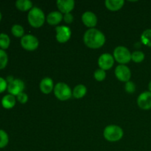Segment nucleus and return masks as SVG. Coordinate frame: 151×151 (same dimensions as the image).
I'll return each mask as SVG.
<instances>
[{"instance_id": "nucleus-1", "label": "nucleus", "mask_w": 151, "mask_h": 151, "mask_svg": "<svg viewBox=\"0 0 151 151\" xmlns=\"http://www.w3.org/2000/svg\"><path fill=\"white\" fill-rule=\"evenodd\" d=\"M83 41L86 45L90 49H99L106 43V36L99 29L92 28L85 32Z\"/></svg>"}, {"instance_id": "nucleus-2", "label": "nucleus", "mask_w": 151, "mask_h": 151, "mask_svg": "<svg viewBox=\"0 0 151 151\" xmlns=\"http://www.w3.org/2000/svg\"><path fill=\"white\" fill-rule=\"evenodd\" d=\"M27 20L32 27L39 28L43 26L45 22V14L39 7H34L28 13Z\"/></svg>"}, {"instance_id": "nucleus-3", "label": "nucleus", "mask_w": 151, "mask_h": 151, "mask_svg": "<svg viewBox=\"0 0 151 151\" xmlns=\"http://www.w3.org/2000/svg\"><path fill=\"white\" fill-rule=\"evenodd\" d=\"M123 130L119 126L114 125H108L103 131V137L107 141L111 142L119 141L123 137Z\"/></svg>"}, {"instance_id": "nucleus-4", "label": "nucleus", "mask_w": 151, "mask_h": 151, "mask_svg": "<svg viewBox=\"0 0 151 151\" xmlns=\"http://www.w3.org/2000/svg\"><path fill=\"white\" fill-rule=\"evenodd\" d=\"M54 94L55 97L60 101H66L71 98L72 91L70 87L63 82L58 83L54 87Z\"/></svg>"}, {"instance_id": "nucleus-5", "label": "nucleus", "mask_w": 151, "mask_h": 151, "mask_svg": "<svg viewBox=\"0 0 151 151\" xmlns=\"http://www.w3.org/2000/svg\"><path fill=\"white\" fill-rule=\"evenodd\" d=\"M113 57L116 62L122 65H125L131 60V53L127 47L119 46L114 50Z\"/></svg>"}, {"instance_id": "nucleus-6", "label": "nucleus", "mask_w": 151, "mask_h": 151, "mask_svg": "<svg viewBox=\"0 0 151 151\" xmlns=\"http://www.w3.org/2000/svg\"><path fill=\"white\" fill-rule=\"evenodd\" d=\"M21 45L23 49L27 51H34L38 47L39 42L36 37L30 34H27L21 38Z\"/></svg>"}, {"instance_id": "nucleus-7", "label": "nucleus", "mask_w": 151, "mask_h": 151, "mask_svg": "<svg viewBox=\"0 0 151 151\" xmlns=\"http://www.w3.org/2000/svg\"><path fill=\"white\" fill-rule=\"evenodd\" d=\"M55 31L56 40L60 44L67 42L70 39L71 35H72V31L69 27L64 26V25L58 26L55 28Z\"/></svg>"}, {"instance_id": "nucleus-8", "label": "nucleus", "mask_w": 151, "mask_h": 151, "mask_svg": "<svg viewBox=\"0 0 151 151\" xmlns=\"http://www.w3.org/2000/svg\"><path fill=\"white\" fill-rule=\"evenodd\" d=\"M115 76L119 81L122 82H128L131 77V72L126 65H118L114 71Z\"/></svg>"}, {"instance_id": "nucleus-9", "label": "nucleus", "mask_w": 151, "mask_h": 151, "mask_svg": "<svg viewBox=\"0 0 151 151\" xmlns=\"http://www.w3.org/2000/svg\"><path fill=\"white\" fill-rule=\"evenodd\" d=\"M24 88L25 84L23 81L20 79H15L13 82L8 83L7 90L10 94L17 96L22 92H24Z\"/></svg>"}, {"instance_id": "nucleus-10", "label": "nucleus", "mask_w": 151, "mask_h": 151, "mask_svg": "<svg viewBox=\"0 0 151 151\" xmlns=\"http://www.w3.org/2000/svg\"><path fill=\"white\" fill-rule=\"evenodd\" d=\"M97 63H98V66H100V69L105 71L109 70L114 66V58L113 55L109 53H104L99 57Z\"/></svg>"}, {"instance_id": "nucleus-11", "label": "nucleus", "mask_w": 151, "mask_h": 151, "mask_svg": "<svg viewBox=\"0 0 151 151\" xmlns=\"http://www.w3.org/2000/svg\"><path fill=\"white\" fill-rule=\"evenodd\" d=\"M137 104L140 109L143 110H149L151 109V92L144 91L137 98Z\"/></svg>"}, {"instance_id": "nucleus-12", "label": "nucleus", "mask_w": 151, "mask_h": 151, "mask_svg": "<svg viewBox=\"0 0 151 151\" xmlns=\"http://www.w3.org/2000/svg\"><path fill=\"white\" fill-rule=\"evenodd\" d=\"M56 4L59 12L63 14H66L70 13V12L75 8V3L73 0H58Z\"/></svg>"}, {"instance_id": "nucleus-13", "label": "nucleus", "mask_w": 151, "mask_h": 151, "mask_svg": "<svg viewBox=\"0 0 151 151\" xmlns=\"http://www.w3.org/2000/svg\"><path fill=\"white\" fill-rule=\"evenodd\" d=\"M82 22L85 26L92 29L97 25V16L91 11H86L82 15Z\"/></svg>"}, {"instance_id": "nucleus-14", "label": "nucleus", "mask_w": 151, "mask_h": 151, "mask_svg": "<svg viewBox=\"0 0 151 151\" xmlns=\"http://www.w3.org/2000/svg\"><path fill=\"white\" fill-rule=\"evenodd\" d=\"M54 83L52 79L50 78H44L41 80L40 83L39 88L41 92L45 94H48L51 93L54 90Z\"/></svg>"}, {"instance_id": "nucleus-15", "label": "nucleus", "mask_w": 151, "mask_h": 151, "mask_svg": "<svg viewBox=\"0 0 151 151\" xmlns=\"http://www.w3.org/2000/svg\"><path fill=\"white\" fill-rule=\"evenodd\" d=\"M63 19V16L60 12L53 11L48 14L47 17V23L52 26H55L60 23Z\"/></svg>"}, {"instance_id": "nucleus-16", "label": "nucleus", "mask_w": 151, "mask_h": 151, "mask_svg": "<svg viewBox=\"0 0 151 151\" xmlns=\"http://www.w3.org/2000/svg\"><path fill=\"white\" fill-rule=\"evenodd\" d=\"M124 4H125L124 0H106L105 1L106 7L111 11H117L120 10L123 7Z\"/></svg>"}, {"instance_id": "nucleus-17", "label": "nucleus", "mask_w": 151, "mask_h": 151, "mask_svg": "<svg viewBox=\"0 0 151 151\" xmlns=\"http://www.w3.org/2000/svg\"><path fill=\"white\" fill-rule=\"evenodd\" d=\"M1 106L5 109H11L15 106L16 103V99L15 96L12 94H7L1 99Z\"/></svg>"}, {"instance_id": "nucleus-18", "label": "nucleus", "mask_w": 151, "mask_h": 151, "mask_svg": "<svg viewBox=\"0 0 151 151\" xmlns=\"http://www.w3.org/2000/svg\"><path fill=\"white\" fill-rule=\"evenodd\" d=\"M16 7L20 11L25 12L32 8V3L29 0H18L16 1Z\"/></svg>"}, {"instance_id": "nucleus-19", "label": "nucleus", "mask_w": 151, "mask_h": 151, "mask_svg": "<svg viewBox=\"0 0 151 151\" xmlns=\"http://www.w3.org/2000/svg\"><path fill=\"white\" fill-rule=\"evenodd\" d=\"M87 93V88L84 85L82 84H80V85L76 86L74 88L73 91H72V95L74 96V97L77 99H81L82 97H83Z\"/></svg>"}, {"instance_id": "nucleus-20", "label": "nucleus", "mask_w": 151, "mask_h": 151, "mask_svg": "<svg viewBox=\"0 0 151 151\" xmlns=\"http://www.w3.org/2000/svg\"><path fill=\"white\" fill-rule=\"evenodd\" d=\"M10 37L6 33H0V49L7 50L10 47Z\"/></svg>"}, {"instance_id": "nucleus-21", "label": "nucleus", "mask_w": 151, "mask_h": 151, "mask_svg": "<svg viewBox=\"0 0 151 151\" xmlns=\"http://www.w3.org/2000/svg\"><path fill=\"white\" fill-rule=\"evenodd\" d=\"M141 41L145 46L151 47V29H147L142 32L141 35Z\"/></svg>"}, {"instance_id": "nucleus-22", "label": "nucleus", "mask_w": 151, "mask_h": 151, "mask_svg": "<svg viewBox=\"0 0 151 151\" xmlns=\"http://www.w3.org/2000/svg\"><path fill=\"white\" fill-rule=\"evenodd\" d=\"M11 32L16 38H21L24 36V29L22 26L19 24H14L11 28Z\"/></svg>"}, {"instance_id": "nucleus-23", "label": "nucleus", "mask_w": 151, "mask_h": 151, "mask_svg": "<svg viewBox=\"0 0 151 151\" xmlns=\"http://www.w3.org/2000/svg\"><path fill=\"white\" fill-rule=\"evenodd\" d=\"M9 142V137L4 130L0 129V148H4Z\"/></svg>"}, {"instance_id": "nucleus-24", "label": "nucleus", "mask_w": 151, "mask_h": 151, "mask_svg": "<svg viewBox=\"0 0 151 151\" xmlns=\"http://www.w3.org/2000/svg\"><path fill=\"white\" fill-rule=\"evenodd\" d=\"M8 63V56L4 50L0 49V69H3L7 66Z\"/></svg>"}, {"instance_id": "nucleus-25", "label": "nucleus", "mask_w": 151, "mask_h": 151, "mask_svg": "<svg viewBox=\"0 0 151 151\" xmlns=\"http://www.w3.org/2000/svg\"><path fill=\"white\" fill-rule=\"evenodd\" d=\"M145 54L141 51H135L131 53V60L135 63H141L145 59Z\"/></svg>"}, {"instance_id": "nucleus-26", "label": "nucleus", "mask_w": 151, "mask_h": 151, "mask_svg": "<svg viewBox=\"0 0 151 151\" xmlns=\"http://www.w3.org/2000/svg\"><path fill=\"white\" fill-rule=\"evenodd\" d=\"M106 72L103 69H98L94 72V78H95L96 81H103L106 79Z\"/></svg>"}, {"instance_id": "nucleus-27", "label": "nucleus", "mask_w": 151, "mask_h": 151, "mask_svg": "<svg viewBox=\"0 0 151 151\" xmlns=\"http://www.w3.org/2000/svg\"><path fill=\"white\" fill-rule=\"evenodd\" d=\"M125 88L127 92L129 93V94H133L136 91V86L134 82L129 81L125 83Z\"/></svg>"}, {"instance_id": "nucleus-28", "label": "nucleus", "mask_w": 151, "mask_h": 151, "mask_svg": "<svg viewBox=\"0 0 151 151\" xmlns=\"http://www.w3.org/2000/svg\"><path fill=\"white\" fill-rule=\"evenodd\" d=\"M16 99H17V100L20 103L24 104V103H26L28 101V96L26 93L22 92L19 95L16 96Z\"/></svg>"}, {"instance_id": "nucleus-29", "label": "nucleus", "mask_w": 151, "mask_h": 151, "mask_svg": "<svg viewBox=\"0 0 151 151\" xmlns=\"http://www.w3.org/2000/svg\"><path fill=\"white\" fill-rule=\"evenodd\" d=\"M7 86H8V83H7L6 80L0 77V94L7 89Z\"/></svg>"}, {"instance_id": "nucleus-30", "label": "nucleus", "mask_w": 151, "mask_h": 151, "mask_svg": "<svg viewBox=\"0 0 151 151\" xmlns=\"http://www.w3.org/2000/svg\"><path fill=\"white\" fill-rule=\"evenodd\" d=\"M63 19L65 22V23L69 24L72 23V22L74 20V17L71 13H66V14H64Z\"/></svg>"}, {"instance_id": "nucleus-31", "label": "nucleus", "mask_w": 151, "mask_h": 151, "mask_svg": "<svg viewBox=\"0 0 151 151\" xmlns=\"http://www.w3.org/2000/svg\"><path fill=\"white\" fill-rule=\"evenodd\" d=\"M6 81H7V83H10L13 82V81H14V78H13V76H11V75H9V76L7 77V78H6Z\"/></svg>"}, {"instance_id": "nucleus-32", "label": "nucleus", "mask_w": 151, "mask_h": 151, "mask_svg": "<svg viewBox=\"0 0 151 151\" xmlns=\"http://www.w3.org/2000/svg\"><path fill=\"white\" fill-rule=\"evenodd\" d=\"M148 88H149V91H150L151 92V81L148 84Z\"/></svg>"}, {"instance_id": "nucleus-33", "label": "nucleus", "mask_w": 151, "mask_h": 151, "mask_svg": "<svg viewBox=\"0 0 151 151\" xmlns=\"http://www.w3.org/2000/svg\"><path fill=\"white\" fill-rule=\"evenodd\" d=\"M1 18H2V15H1V12H0V22H1Z\"/></svg>"}]
</instances>
